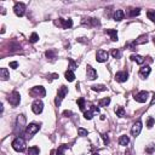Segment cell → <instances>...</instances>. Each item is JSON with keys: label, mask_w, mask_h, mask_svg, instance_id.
<instances>
[{"label": "cell", "mask_w": 155, "mask_h": 155, "mask_svg": "<svg viewBox=\"0 0 155 155\" xmlns=\"http://www.w3.org/2000/svg\"><path fill=\"white\" fill-rule=\"evenodd\" d=\"M11 145H12L13 149H15L16 152H18V153L24 152V150H25V148H27L25 141H24V138H22V137H17V138H15V139L12 141Z\"/></svg>", "instance_id": "obj_1"}, {"label": "cell", "mask_w": 155, "mask_h": 155, "mask_svg": "<svg viewBox=\"0 0 155 155\" xmlns=\"http://www.w3.org/2000/svg\"><path fill=\"white\" fill-rule=\"evenodd\" d=\"M67 93H68V87L67 86H61L58 89V92H57V97L55 99V103L57 107L61 105V103H62V101L64 99V97L67 96Z\"/></svg>", "instance_id": "obj_2"}, {"label": "cell", "mask_w": 155, "mask_h": 155, "mask_svg": "<svg viewBox=\"0 0 155 155\" xmlns=\"http://www.w3.org/2000/svg\"><path fill=\"white\" fill-rule=\"evenodd\" d=\"M8 101H9V103L12 107H17L19 104V102H21V95H19L17 91H13V92H11L9 95Z\"/></svg>", "instance_id": "obj_3"}, {"label": "cell", "mask_w": 155, "mask_h": 155, "mask_svg": "<svg viewBox=\"0 0 155 155\" xmlns=\"http://www.w3.org/2000/svg\"><path fill=\"white\" fill-rule=\"evenodd\" d=\"M29 95L33 97H45L46 91L43 86H35L29 91Z\"/></svg>", "instance_id": "obj_4"}, {"label": "cell", "mask_w": 155, "mask_h": 155, "mask_svg": "<svg viewBox=\"0 0 155 155\" xmlns=\"http://www.w3.org/2000/svg\"><path fill=\"white\" fill-rule=\"evenodd\" d=\"M39 130H40L39 125H37V124H29V125H27V127H25V134L29 138H32Z\"/></svg>", "instance_id": "obj_5"}, {"label": "cell", "mask_w": 155, "mask_h": 155, "mask_svg": "<svg viewBox=\"0 0 155 155\" xmlns=\"http://www.w3.org/2000/svg\"><path fill=\"white\" fill-rule=\"evenodd\" d=\"M98 113H99V108H97L96 105H91L89 110H85L84 118H85L86 120H91L95 115H97Z\"/></svg>", "instance_id": "obj_6"}, {"label": "cell", "mask_w": 155, "mask_h": 155, "mask_svg": "<svg viewBox=\"0 0 155 155\" xmlns=\"http://www.w3.org/2000/svg\"><path fill=\"white\" fill-rule=\"evenodd\" d=\"M149 98V92L148 91H139L137 95H134V101L138 103H145Z\"/></svg>", "instance_id": "obj_7"}, {"label": "cell", "mask_w": 155, "mask_h": 155, "mask_svg": "<svg viewBox=\"0 0 155 155\" xmlns=\"http://www.w3.org/2000/svg\"><path fill=\"white\" fill-rule=\"evenodd\" d=\"M13 12L16 13V16L22 17L25 13V5L23 3H16L15 6H13Z\"/></svg>", "instance_id": "obj_8"}, {"label": "cell", "mask_w": 155, "mask_h": 155, "mask_svg": "<svg viewBox=\"0 0 155 155\" xmlns=\"http://www.w3.org/2000/svg\"><path fill=\"white\" fill-rule=\"evenodd\" d=\"M44 109V103H43V101H40V99H35L34 102H33L32 104V110L34 114H40L43 112Z\"/></svg>", "instance_id": "obj_9"}, {"label": "cell", "mask_w": 155, "mask_h": 155, "mask_svg": "<svg viewBox=\"0 0 155 155\" xmlns=\"http://www.w3.org/2000/svg\"><path fill=\"white\" fill-rule=\"evenodd\" d=\"M108 57H109V53H108L107 51H104V50H98L97 53H96V59H97V62H99V63L107 62Z\"/></svg>", "instance_id": "obj_10"}, {"label": "cell", "mask_w": 155, "mask_h": 155, "mask_svg": "<svg viewBox=\"0 0 155 155\" xmlns=\"http://www.w3.org/2000/svg\"><path fill=\"white\" fill-rule=\"evenodd\" d=\"M141 131H142V121L138 120V121H136V123L133 124L132 129H131V133H132L133 137H137V136H139Z\"/></svg>", "instance_id": "obj_11"}, {"label": "cell", "mask_w": 155, "mask_h": 155, "mask_svg": "<svg viewBox=\"0 0 155 155\" xmlns=\"http://www.w3.org/2000/svg\"><path fill=\"white\" fill-rule=\"evenodd\" d=\"M127 79H129V74H127L126 72H124V70L118 72L115 74V80H116V81H119V83H125Z\"/></svg>", "instance_id": "obj_12"}, {"label": "cell", "mask_w": 155, "mask_h": 155, "mask_svg": "<svg viewBox=\"0 0 155 155\" xmlns=\"http://www.w3.org/2000/svg\"><path fill=\"white\" fill-rule=\"evenodd\" d=\"M81 23L84 25H89V27H92V25H99V21L97 18H83Z\"/></svg>", "instance_id": "obj_13"}, {"label": "cell", "mask_w": 155, "mask_h": 155, "mask_svg": "<svg viewBox=\"0 0 155 155\" xmlns=\"http://www.w3.org/2000/svg\"><path fill=\"white\" fill-rule=\"evenodd\" d=\"M148 43V37L147 35H142V37H139L138 39H136L132 43L131 45V50H133L134 46H137V45H141V44H147Z\"/></svg>", "instance_id": "obj_14"}, {"label": "cell", "mask_w": 155, "mask_h": 155, "mask_svg": "<svg viewBox=\"0 0 155 155\" xmlns=\"http://www.w3.org/2000/svg\"><path fill=\"white\" fill-rule=\"evenodd\" d=\"M59 24L63 27L64 29H68V28H72L73 27V21H72V18H67V19H64V18H59Z\"/></svg>", "instance_id": "obj_15"}, {"label": "cell", "mask_w": 155, "mask_h": 155, "mask_svg": "<svg viewBox=\"0 0 155 155\" xmlns=\"http://www.w3.org/2000/svg\"><path fill=\"white\" fill-rule=\"evenodd\" d=\"M86 74H87V78H89L90 80H95L97 78V72L93 69L91 65L86 67Z\"/></svg>", "instance_id": "obj_16"}, {"label": "cell", "mask_w": 155, "mask_h": 155, "mask_svg": "<svg viewBox=\"0 0 155 155\" xmlns=\"http://www.w3.org/2000/svg\"><path fill=\"white\" fill-rule=\"evenodd\" d=\"M150 72H152V68L149 65H145V67H142V68L139 69V75H141V78H143V79H145V78H148L149 76V74H150Z\"/></svg>", "instance_id": "obj_17"}, {"label": "cell", "mask_w": 155, "mask_h": 155, "mask_svg": "<svg viewBox=\"0 0 155 155\" xmlns=\"http://www.w3.org/2000/svg\"><path fill=\"white\" fill-rule=\"evenodd\" d=\"M125 17V13L123 10H116L115 12H114V15H113V18H114V21H116V22H120L121 19H124Z\"/></svg>", "instance_id": "obj_18"}, {"label": "cell", "mask_w": 155, "mask_h": 155, "mask_svg": "<svg viewBox=\"0 0 155 155\" xmlns=\"http://www.w3.org/2000/svg\"><path fill=\"white\" fill-rule=\"evenodd\" d=\"M105 33L110 37L112 41H118L119 38H118V32L115 29H105Z\"/></svg>", "instance_id": "obj_19"}, {"label": "cell", "mask_w": 155, "mask_h": 155, "mask_svg": "<svg viewBox=\"0 0 155 155\" xmlns=\"http://www.w3.org/2000/svg\"><path fill=\"white\" fill-rule=\"evenodd\" d=\"M25 125V118H24V115H18V118H17V129H19V132L22 131V129H23V126Z\"/></svg>", "instance_id": "obj_20"}, {"label": "cell", "mask_w": 155, "mask_h": 155, "mask_svg": "<svg viewBox=\"0 0 155 155\" xmlns=\"http://www.w3.org/2000/svg\"><path fill=\"white\" fill-rule=\"evenodd\" d=\"M129 143H130V137H129V136H126V134H123V136H120V138H119V144H120V145L126 147Z\"/></svg>", "instance_id": "obj_21"}, {"label": "cell", "mask_w": 155, "mask_h": 155, "mask_svg": "<svg viewBox=\"0 0 155 155\" xmlns=\"http://www.w3.org/2000/svg\"><path fill=\"white\" fill-rule=\"evenodd\" d=\"M130 58H131V61H134V62H136L137 64H139V65L144 63V57L141 56V55H132Z\"/></svg>", "instance_id": "obj_22"}, {"label": "cell", "mask_w": 155, "mask_h": 155, "mask_svg": "<svg viewBox=\"0 0 155 155\" xmlns=\"http://www.w3.org/2000/svg\"><path fill=\"white\" fill-rule=\"evenodd\" d=\"M10 78V74H9V70H8V68H1L0 69V79L1 80H8Z\"/></svg>", "instance_id": "obj_23"}, {"label": "cell", "mask_w": 155, "mask_h": 155, "mask_svg": "<svg viewBox=\"0 0 155 155\" xmlns=\"http://www.w3.org/2000/svg\"><path fill=\"white\" fill-rule=\"evenodd\" d=\"M115 114L119 118H125L126 116V112H125V109L123 107H116L115 108Z\"/></svg>", "instance_id": "obj_24"}, {"label": "cell", "mask_w": 155, "mask_h": 155, "mask_svg": "<svg viewBox=\"0 0 155 155\" xmlns=\"http://www.w3.org/2000/svg\"><path fill=\"white\" fill-rule=\"evenodd\" d=\"M64 76H65V79L68 80V81H74V79H75V74H74V72H72V70L68 69V70L65 72Z\"/></svg>", "instance_id": "obj_25"}, {"label": "cell", "mask_w": 155, "mask_h": 155, "mask_svg": "<svg viewBox=\"0 0 155 155\" xmlns=\"http://www.w3.org/2000/svg\"><path fill=\"white\" fill-rule=\"evenodd\" d=\"M110 103V98L109 97H105V98H102L98 101V105L99 107H108Z\"/></svg>", "instance_id": "obj_26"}, {"label": "cell", "mask_w": 155, "mask_h": 155, "mask_svg": "<svg viewBox=\"0 0 155 155\" xmlns=\"http://www.w3.org/2000/svg\"><path fill=\"white\" fill-rule=\"evenodd\" d=\"M76 103H78V105H79V108H80V110H83V112H85V108H86V102H85V98H79L78 101H76Z\"/></svg>", "instance_id": "obj_27"}, {"label": "cell", "mask_w": 155, "mask_h": 155, "mask_svg": "<svg viewBox=\"0 0 155 155\" xmlns=\"http://www.w3.org/2000/svg\"><path fill=\"white\" fill-rule=\"evenodd\" d=\"M91 89L93 91H97V92H103L107 90V87L104 85H93V86H91Z\"/></svg>", "instance_id": "obj_28"}, {"label": "cell", "mask_w": 155, "mask_h": 155, "mask_svg": "<svg viewBox=\"0 0 155 155\" xmlns=\"http://www.w3.org/2000/svg\"><path fill=\"white\" fill-rule=\"evenodd\" d=\"M40 150L38 147H30L28 149V155H39Z\"/></svg>", "instance_id": "obj_29"}, {"label": "cell", "mask_w": 155, "mask_h": 155, "mask_svg": "<svg viewBox=\"0 0 155 155\" xmlns=\"http://www.w3.org/2000/svg\"><path fill=\"white\" fill-rule=\"evenodd\" d=\"M67 149H68V145H67V144H63V145L58 147V149H57L56 154H57V155H63V154H64V152H65Z\"/></svg>", "instance_id": "obj_30"}, {"label": "cell", "mask_w": 155, "mask_h": 155, "mask_svg": "<svg viewBox=\"0 0 155 155\" xmlns=\"http://www.w3.org/2000/svg\"><path fill=\"white\" fill-rule=\"evenodd\" d=\"M45 56L50 58V59H55L56 58V51H53V50H49V51H46L45 52Z\"/></svg>", "instance_id": "obj_31"}, {"label": "cell", "mask_w": 155, "mask_h": 155, "mask_svg": "<svg viewBox=\"0 0 155 155\" xmlns=\"http://www.w3.org/2000/svg\"><path fill=\"white\" fill-rule=\"evenodd\" d=\"M147 16H148V18H149L152 22L155 23V10H149L147 12Z\"/></svg>", "instance_id": "obj_32"}, {"label": "cell", "mask_w": 155, "mask_h": 155, "mask_svg": "<svg viewBox=\"0 0 155 155\" xmlns=\"http://www.w3.org/2000/svg\"><path fill=\"white\" fill-rule=\"evenodd\" d=\"M78 68V64L74 62V61L72 59V58H69V70H72V72H74Z\"/></svg>", "instance_id": "obj_33"}, {"label": "cell", "mask_w": 155, "mask_h": 155, "mask_svg": "<svg viewBox=\"0 0 155 155\" xmlns=\"http://www.w3.org/2000/svg\"><path fill=\"white\" fill-rule=\"evenodd\" d=\"M139 13H141V9H138V8H136V9H131V10H130V16H131V17L138 16Z\"/></svg>", "instance_id": "obj_34"}, {"label": "cell", "mask_w": 155, "mask_h": 155, "mask_svg": "<svg viewBox=\"0 0 155 155\" xmlns=\"http://www.w3.org/2000/svg\"><path fill=\"white\" fill-rule=\"evenodd\" d=\"M112 56H113L114 58H120V57H121V51L118 50V49L112 50Z\"/></svg>", "instance_id": "obj_35"}, {"label": "cell", "mask_w": 155, "mask_h": 155, "mask_svg": "<svg viewBox=\"0 0 155 155\" xmlns=\"http://www.w3.org/2000/svg\"><path fill=\"white\" fill-rule=\"evenodd\" d=\"M154 124H155V119L152 118V116L148 118V120H147V127H148V129H152Z\"/></svg>", "instance_id": "obj_36"}, {"label": "cell", "mask_w": 155, "mask_h": 155, "mask_svg": "<svg viewBox=\"0 0 155 155\" xmlns=\"http://www.w3.org/2000/svg\"><path fill=\"white\" fill-rule=\"evenodd\" d=\"M154 152H155V144H149L145 148V153L148 154H153Z\"/></svg>", "instance_id": "obj_37"}, {"label": "cell", "mask_w": 155, "mask_h": 155, "mask_svg": "<svg viewBox=\"0 0 155 155\" xmlns=\"http://www.w3.org/2000/svg\"><path fill=\"white\" fill-rule=\"evenodd\" d=\"M38 40H39V35L37 34V33H33V34L30 35V38H29V41L34 44V43H37V41H38Z\"/></svg>", "instance_id": "obj_38"}, {"label": "cell", "mask_w": 155, "mask_h": 155, "mask_svg": "<svg viewBox=\"0 0 155 155\" xmlns=\"http://www.w3.org/2000/svg\"><path fill=\"white\" fill-rule=\"evenodd\" d=\"M78 133H79V136H81V137H85V136H87V130H85V129H83V127H79L78 129Z\"/></svg>", "instance_id": "obj_39"}, {"label": "cell", "mask_w": 155, "mask_h": 155, "mask_svg": "<svg viewBox=\"0 0 155 155\" xmlns=\"http://www.w3.org/2000/svg\"><path fill=\"white\" fill-rule=\"evenodd\" d=\"M55 79H58V74H56V73H55V74H51V75L48 76V81L51 83L52 80H55Z\"/></svg>", "instance_id": "obj_40"}, {"label": "cell", "mask_w": 155, "mask_h": 155, "mask_svg": "<svg viewBox=\"0 0 155 155\" xmlns=\"http://www.w3.org/2000/svg\"><path fill=\"white\" fill-rule=\"evenodd\" d=\"M10 67L12 69H16L18 67V62H16V61H13V62H10Z\"/></svg>", "instance_id": "obj_41"}, {"label": "cell", "mask_w": 155, "mask_h": 155, "mask_svg": "<svg viewBox=\"0 0 155 155\" xmlns=\"http://www.w3.org/2000/svg\"><path fill=\"white\" fill-rule=\"evenodd\" d=\"M102 137L104 139V144H109V138L107 137V134H102Z\"/></svg>", "instance_id": "obj_42"}, {"label": "cell", "mask_w": 155, "mask_h": 155, "mask_svg": "<svg viewBox=\"0 0 155 155\" xmlns=\"http://www.w3.org/2000/svg\"><path fill=\"white\" fill-rule=\"evenodd\" d=\"M63 115H65V116H70V115H73V113H72L70 110H64V112H63Z\"/></svg>", "instance_id": "obj_43"}, {"label": "cell", "mask_w": 155, "mask_h": 155, "mask_svg": "<svg viewBox=\"0 0 155 155\" xmlns=\"http://www.w3.org/2000/svg\"><path fill=\"white\" fill-rule=\"evenodd\" d=\"M150 104H152V105H154V104H155V92H154V96H153V99H152Z\"/></svg>", "instance_id": "obj_44"}, {"label": "cell", "mask_w": 155, "mask_h": 155, "mask_svg": "<svg viewBox=\"0 0 155 155\" xmlns=\"http://www.w3.org/2000/svg\"><path fill=\"white\" fill-rule=\"evenodd\" d=\"M92 155H99L98 153H92Z\"/></svg>", "instance_id": "obj_45"}, {"label": "cell", "mask_w": 155, "mask_h": 155, "mask_svg": "<svg viewBox=\"0 0 155 155\" xmlns=\"http://www.w3.org/2000/svg\"><path fill=\"white\" fill-rule=\"evenodd\" d=\"M153 41H154V44H155V35L153 37Z\"/></svg>", "instance_id": "obj_46"}, {"label": "cell", "mask_w": 155, "mask_h": 155, "mask_svg": "<svg viewBox=\"0 0 155 155\" xmlns=\"http://www.w3.org/2000/svg\"><path fill=\"white\" fill-rule=\"evenodd\" d=\"M51 155H53V152H51Z\"/></svg>", "instance_id": "obj_47"}]
</instances>
